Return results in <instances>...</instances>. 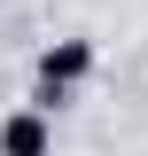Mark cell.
<instances>
[{
    "mask_svg": "<svg viewBox=\"0 0 148 156\" xmlns=\"http://www.w3.org/2000/svg\"><path fill=\"white\" fill-rule=\"evenodd\" d=\"M0 156H55L47 109H8V117H0Z\"/></svg>",
    "mask_w": 148,
    "mask_h": 156,
    "instance_id": "7a4b0ae2",
    "label": "cell"
},
{
    "mask_svg": "<svg viewBox=\"0 0 148 156\" xmlns=\"http://www.w3.org/2000/svg\"><path fill=\"white\" fill-rule=\"evenodd\" d=\"M78 78H93V39H55L39 47V86H31V109H55Z\"/></svg>",
    "mask_w": 148,
    "mask_h": 156,
    "instance_id": "6da1fadb",
    "label": "cell"
}]
</instances>
